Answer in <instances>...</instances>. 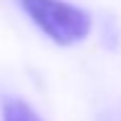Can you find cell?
I'll return each instance as SVG.
<instances>
[{"mask_svg": "<svg viewBox=\"0 0 121 121\" xmlns=\"http://www.w3.org/2000/svg\"><path fill=\"white\" fill-rule=\"evenodd\" d=\"M3 121H42L35 114V109L30 104H25L22 99L8 96L3 101Z\"/></svg>", "mask_w": 121, "mask_h": 121, "instance_id": "cell-2", "label": "cell"}, {"mask_svg": "<svg viewBox=\"0 0 121 121\" xmlns=\"http://www.w3.org/2000/svg\"><path fill=\"white\" fill-rule=\"evenodd\" d=\"M20 5L32 22L57 45L82 42L91 30L89 13L64 0H20Z\"/></svg>", "mask_w": 121, "mask_h": 121, "instance_id": "cell-1", "label": "cell"}]
</instances>
